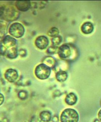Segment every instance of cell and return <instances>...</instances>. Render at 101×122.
I'll return each instance as SVG.
<instances>
[{"instance_id":"obj_1","label":"cell","mask_w":101,"mask_h":122,"mask_svg":"<svg viewBox=\"0 0 101 122\" xmlns=\"http://www.w3.org/2000/svg\"><path fill=\"white\" fill-rule=\"evenodd\" d=\"M19 13L12 6H3L0 7V18L9 21L18 19Z\"/></svg>"},{"instance_id":"obj_2","label":"cell","mask_w":101,"mask_h":122,"mask_svg":"<svg viewBox=\"0 0 101 122\" xmlns=\"http://www.w3.org/2000/svg\"><path fill=\"white\" fill-rule=\"evenodd\" d=\"M79 116L76 111L73 109H66L60 116L61 122H78Z\"/></svg>"},{"instance_id":"obj_3","label":"cell","mask_w":101,"mask_h":122,"mask_svg":"<svg viewBox=\"0 0 101 122\" xmlns=\"http://www.w3.org/2000/svg\"><path fill=\"white\" fill-rule=\"evenodd\" d=\"M50 72L51 70L50 67L44 63H41L37 66L35 70L36 76L41 80H44L48 78Z\"/></svg>"},{"instance_id":"obj_4","label":"cell","mask_w":101,"mask_h":122,"mask_svg":"<svg viewBox=\"0 0 101 122\" xmlns=\"http://www.w3.org/2000/svg\"><path fill=\"white\" fill-rule=\"evenodd\" d=\"M9 33L14 37L19 38L22 37L25 33V28L20 23L15 22L11 25L9 28Z\"/></svg>"},{"instance_id":"obj_5","label":"cell","mask_w":101,"mask_h":122,"mask_svg":"<svg viewBox=\"0 0 101 122\" xmlns=\"http://www.w3.org/2000/svg\"><path fill=\"white\" fill-rule=\"evenodd\" d=\"M35 44L38 49L44 50L48 46V39L46 37L43 36H38L35 39Z\"/></svg>"},{"instance_id":"obj_6","label":"cell","mask_w":101,"mask_h":122,"mask_svg":"<svg viewBox=\"0 0 101 122\" xmlns=\"http://www.w3.org/2000/svg\"><path fill=\"white\" fill-rule=\"evenodd\" d=\"M16 7L18 10L23 12L28 10L31 7V1L18 0L16 2Z\"/></svg>"},{"instance_id":"obj_7","label":"cell","mask_w":101,"mask_h":122,"mask_svg":"<svg viewBox=\"0 0 101 122\" xmlns=\"http://www.w3.org/2000/svg\"><path fill=\"white\" fill-rule=\"evenodd\" d=\"M18 74L17 71L13 69H9L5 72V77L8 81L13 82L17 79Z\"/></svg>"},{"instance_id":"obj_8","label":"cell","mask_w":101,"mask_h":122,"mask_svg":"<svg viewBox=\"0 0 101 122\" xmlns=\"http://www.w3.org/2000/svg\"><path fill=\"white\" fill-rule=\"evenodd\" d=\"M58 54L61 58H67L71 55V50L70 47L66 45H63L59 49Z\"/></svg>"},{"instance_id":"obj_9","label":"cell","mask_w":101,"mask_h":122,"mask_svg":"<svg viewBox=\"0 0 101 122\" xmlns=\"http://www.w3.org/2000/svg\"><path fill=\"white\" fill-rule=\"evenodd\" d=\"M16 44V40L15 38L10 35H6L3 37L2 44L7 48H12Z\"/></svg>"},{"instance_id":"obj_10","label":"cell","mask_w":101,"mask_h":122,"mask_svg":"<svg viewBox=\"0 0 101 122\" xmlns=\"http://www.w3.org/2000/svg\"><path fill=\"white\" fill-rule=\"evenodd\" d=\"M93 25L90 22H86L82 25L81 30L84 34H89L92 32L93 30Z\"/></svg>"},{"instance_id":"obj_11","label":"cell","mask_w":101,"mask_h":122,"mask_svg":"<svg viewBox=\"0 0 101 122\" xmlns=\"http://www.w3.org/2000/svg\"><path fill=\"white\" fill-rule=\"evenodd\" d=\"M77 101V97L74 93H70L67 95L65 102L67 104L69 105H73L76 104Z\"/></svg>"},{"instance_id":"obj_12","label":"cell","mask_w":101,"mask_h":122,"mask_svg":"<svg viewBox=\"0 0 101 122\" xmlns=\"http://www.w3.org/2000/svg\"><path fill=\"white\" fill-rule=\"evenodd\" d=\"M5 55L8 58L10 59H14L18 56V51L16 48H11L7 51Z\"/></svg>"},{"instance_id":"obj_13","label":"cell","mask_w":101,"mask_h":122,"mask_svg":"<svg viewBox=\"0 0 101 122\" xmlns=\"http://www.w3.org/2000/svg\"><path fill=\"white\" fill-rule=\"evenodd\" d=\"M8 27V24L6 22L0 20V39L5 36Z\"/></svg>"},{"instance_id":"obj_14","label":"cell","mask_w":101,"mask_h":122,"mask_svg":"<svg viewBox=\"0 0 101 122\" xmlns=\"http://www.w3.org/2000/svg\"><path fill=\"white\" fill-rule=\"evenodd\" d=\"M40 116L41 120L44 122H49L51 118V114L48 111H43L41 112Z\"/></svg>"},{"instance_id":"obj_15","label":"cell","mask_w":101,"mask_h":122,"mask_svg":"<svg viewBox=\"0 0 101 122\" xmlns=\"http://www.w3.org/2000/svg\"><path fill=\"white\" fill-rule=\"evenodd\" d=\"M56 77L58 81L61 82H64L66 81L68 77V74L66 72L60 71L56 74Z\"/></svg>"},{"instance_id":"obj_16","label":"cell","mask_w":101,"mask_h":122,"mask_svg":"<svg viewBox=\"0 0 101 122\" xmlns=\"http://www.w3.org/2000/svg\"><path fill=\"white\" fill-rule=\"evenodd\" d=\"M59 33V31L58 29L56 28L53 27L50 29V30H49L48 35L50 37H54L58 36Z\"/></svg>"},{"instance_id":"obj_17","label":"cell","mask_w":101,"mask_h":122,"mask_svg":"<svg viewBox=\"0 0 101 122\" xmlns=\"http://www.w3.org/2000/svg\"><path fill=\"white\" fill-rule=\"evenodd\" d=\"M62 41V38L61 36H57L54 37L52 40V42L54 46H57L60 44Z\"/></svg>"},{"instance_id":"obj_18","label":"cell","mask_w":101,"mask_h":122,"mask_svg":"<svg viewBox=\"0 0 101 122\" xmlns=\"http://www.w3.org/2000/svg\"><path fill=\"white\" fill-rule=\"evenodd\" d=\"M18 97L21 100H25L28 97V93L26 91H21L18 93Z\"/></svg>"},{"instance_id":"obj_19","label":"cell","mask_w":101,"mask_h":122,"mask_svg":"<svg viewBox=\"0 0 101 122\" xmlns=\"http://www.w3.org/2000/svg\"><path fill=\"white\" fill-rule=\"evenodd\" d=\"M7 48L5 47L3 44H0V54L2 55H5L7 51Z\"/></svg>"},{"instance_id":"obj_20","label":"cell","mask_w":101,"mask_h":122,"mask_svg":"<svg viewBox=\"0 0 101 122\" xmlns=\"http://www.w3.org/2000/svg\"><path fill=\"white\" fill-rule=\"evenodd\" d=\"M19 54L21 56H24L26 55V51L25 50L21 49L19 51Z\"/></svg>"},{"instance_id":"obj_21","label":"cell","mask_w":101,"mask_h":122,"mask_svg":"<svg viewBox=\"0 0 101 122\" xmlns=\"http://www.w3.org/2000/svg\"><path fill=\"white\" fill-rule=\"evenodd\" d=\"M55 48L54 47H50L49 49H48V52L50 53H55Z\"/></svg>"},{"instance_id":"obj_22","label":"cell","mask_w":101,"mask_h":122,"mask_svg":"<svg viewBox=\"0 0 101 122\" xmlns=\"http://www.w3.org/2000/svg\"><path fill=\"white\" fill-rule=\"evenodd\" d=\"M4 95L2 93H0V106L2 105L4 102Z\"/></svg>"},{"instance_id":"obj_23","label":"cell","mask_w":101,"mask_h":122,"mask_svg":"<svg viewBox=\"0 0 101 122\" xmlns=\"http://www.w3.org/2000/svg\"><path fill=\"white\" fill-rule=\"evenodd\" d=\"M31 122H40V121L38 118H37L36 116L33 117L31 120Z\"/></svg>"},{"instance_id":"obj_24","label":"cell","mask_w":101,"mask_h":122,"mask_svg":"<svg viewBox=\"0 0 101 122\" xmlns=\"http://www.w3.org/2000/svg\"><path fill=\"white\" fill-rule=\"evenodd\" d=\"M98 116L99 119L101 121V110L98 112Z\"/></svg>"},{"instance_id":"obj_25","label":"cell","mask_w":101,"mask_h":122,"mask_svg":"<svg viewBox=\"0 0 101 122\" xmlns=\"http://www.w3.org/2000/svg\"><path fill=\"white\" fill-rule=\"evenodd\" d=\"M94 122H100L99 120L98 119H96V120H95Z\"/></svg>"},{"instance_id":"obj_26","label":"cell","mask_w":101,"mask_h":122,"mask_svg":"<svg viewBox=\"0 0 101 122\" xmlns=\"http://www.w3.org/2000/svg\"><path fill=\"white\" fill-rule=\"evenodd\" d=\"M56 118H57V120H56V121H58V118H57V117H56ZM56 120H54L53 121H54V122H55V121Z\"/></svg>"},{"instance_id":"obj_27","label":"cell","mask_w":101,"mask_h":122,"mask_svg":"<svg viewBox=\"0 0 101 122\" xmlns=\"http://www.w3.org/2000/svg\"></svg>"}]
</instances>
